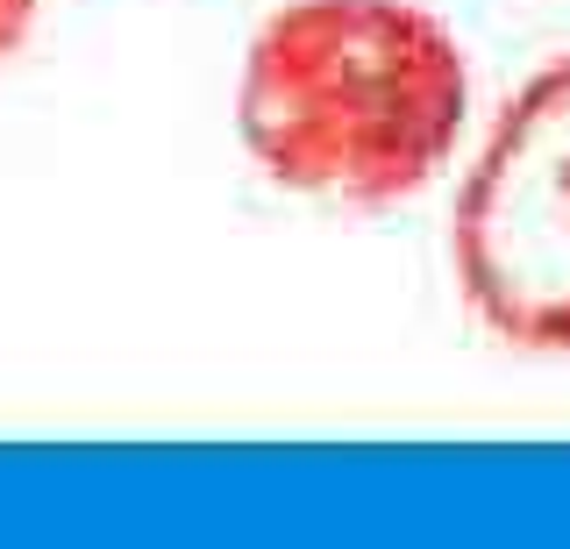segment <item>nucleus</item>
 Wrapping results in <instances>:
<instances>
[{"label":"nucleus","mask_w":570,"mask_h":549,"mask_svg":"<svg viewBox=\"0 0 570 549\" xmlns=\"http://www.w3.org/2000/svg\"><path fill=\"white\" fill-rule=\"evenodd\" d=\"M456 278L499 343L570 350V58L492 121L456 200Z\"/></svg>","instance_id":"nucleus-2"},{"label":"nucleus","mask_w":570,"mask_h":549,"mask_svg":"<svg viewBox=\"0 0 570 549\" xmlns=\"http://www.w3.org/2000/svg\"><path fill=\"white\" fill-rule=\"evenodd\" d=\"M29 22H36V0H0V65L14 58V43L29 37Z\"/></svg>","instance_id":"nucleus-3"},{"label":"nucleus","mask_w":570,"mask_h":549,"mask_svg":"<svg viewBox=\"0 0 570 549\" xmlns=\"http://www.w3.org/2000/svg\"><path fill=\"white\" fill-rule=\"evenodd\" d=\"M471 72L414 0H293L249 37L243 144L272 186L392 207L450 165Z\"/></svg>","instance_id":"nucleus-1"}]
</instances>
